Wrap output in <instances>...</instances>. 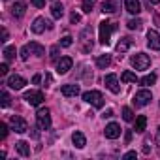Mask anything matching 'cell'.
<instances>
[{
    "mask_svg": "<svg viewBox=\"0 0 160 160\" xmlns=\"http://www.w3.org/2000/svg\"><path fill=\"white\" fill-rule=\"evenodd\" d=\"M36 124H38L40 130H49L51 128V113H49L47 108L38 109V113H36Z\"/></svg>",
    "mask_w": 160,
    "mask_h": 160,
    "instance_id": "obj_1",
    "label": "cell"
},
{
    "mask_svg": "<svg viewBox=\"0 0 160 160\" xmlns=\"http://www.w3.org/2000/svg\"><path fill=\"white\" fill-rule=\"evenodd\" d=\"M83 100H85L87 104L98 108V109L104 108V96H102L100 91H87V92H83Z\"/></svg>",
    "mask_w": 160,
    "mask_h": 160,
    "instance_id": "obj_2",
    "label": "cell"
},
{
    "mask_svg": "<svg viewBox=\"0 0 160 160\" xmlns=\"http://www.w3.org/2000/svg\"><path fill=\"white\" fill-rule=\"evenodd\" d=\"M113 30H115V25L113 23H109V21H102L100 23L98 32H100V43L102 45H108L109 43V38H111V32Z\"/></svg>",
    "mask_w": 160,
    "mask_h": 160,
    "instance_id": "obj_3",
    "label": "cell"
},
{
    "mask_svg": "<svg viewBox=\"0 0 160 160\" xmlns=\"http://www.w3.org/2000/svg\"><path fill=\"white\" fill-rule=\"evenodd\" d=\"M151 100H152V94H151V91H147V89H141V91H138L136 92V96H134V106L136 108H145L147 104H151Z\"/></svg>",
    "mask_w": 160,
    "mask_h": 160,
    "instance_id": "obj_4",
    "label": "cell"
},
{
    "mask_svg": "<svg viewBox=\"0 0 160 160\" xmlns=\"http://www.w3.org/2000/svg\"><path fill=\"white\" fill-rule=\"evenodd\" d=\"M130 62H132V66H134L136 70H147L149 64H151V58H149V55H145V53H138V55L132 57Z\"/></svg>",
    "mask_w": 160,
    "mask_h": 160,
    "instance_id": "obj_5",
    "label": "cell"
},
{
    "mask_svg": "<svg viewBox=\"0 0 160 160\" xmlns=\"http://www.w3.org/2000/svg\"><path fill=\"white\" fill-rule=\"evenodd\" d=\"M10 124H12V130L17 132V134H25V132L28 130L27 121H25L23 117H19V115H13V117L10 119Z\"/></svg>",
    "mask_w": 160,
    "mask_h": 160,
    "instance_id": "obj_6",
    "label": "cell"
},
{
    "mask_svg": "<svg viewBox=\"0 0 160 160\" xmlns=\"http://www.w3.org/2000/svg\"><path fill=\"white\" fill-rule=\"evenodd\" d=\"M104 83H106V87H108L113 94H119V92H121V87H119V77H117L115 73H108V75L104 77Z\"/></svg>",
    "mask_w": 160,
    "mask_h": 160,
    "instance_id": "obj_7",
    "label": "cell"
},
{
    "mask_svg": "<svg viewBox=\"0 0 160 160\" xmlns=\"http://www.w3.org/2000/svg\"><path fill=\"white\" fill-rule=\"evenodd\" d=\"M45 28H53L51 21H47V19H43V17H36L34 23H32V32H34V34H42Z\"/></svg>",
    "mask_w": 160,
    "mask_h": 160,
    "instance_id": "obj_8",
    "label": "cell"
},
{
    "mask_svg": "<svg viewBox=\"0 0 160 160\" xmlns=\"http://www.w3.org/2000/svg\"><path fill=\"white\" fill-rule=\"evenodd\" d=\"M6 85H8L10 89H13V91H21V89L27 85V79L15 73V75H10V77H8V83H6Z\"/></svg>",
    "mask_w": 160,
    "mask_h": 160,
    "instance_id": "obj_9",
    "label": "cell"
},
{
    "mask_svg": "<svg viewBox=\"0 0 160 160\" xmlns=\"http://www.w3.org/2000/svg\"><path fill=\"white\" fill-rule=\"evenodd\" d=\"M25 100L30 106H40L43 102V92L42 91H28V92H25Z\"/></svg>",
    "mask_w": 160,
    "mask_h": 160,
    "instance_id": "obj_10",
    "label": "cell"
},
{
    "mask_svg": "<svg viewBox=\"0 0 160 160\" xmlns=\"http://www.w3.org/2000/svg\"><path fill=\"white\" fill-rule=\"evenodd\" d=\"M73 66L72 57H60V60H57V72L58 73H68Z\"/></svg>",
    "mask_w": 160,
    "mask_h": 160,
    "instance_id": "obj_11",
    "label": "cell"
},
{
    "mask_svg": "<svg viewBox=\"0 0 160 160\" xmlns=\"http://www.w3.org/2000/svg\"><path fill=\"white\" fill-rule=\"evenodd\" d=\"M147 45L152 51H160V34L156 30H149L147 32Z\"/></svg>",
    "mask_w": 160,
    "mask_h": 160,
    "instance_id": "obj_12",
    "label": "cell"
},
{
    "mask_svg": "<svg viewBox=\"0 0 160 160\" xmlns=\"http://www.w3.org/2000/svg\"><path fill=\"white\" fill-rule=\"evenodd\" d=\"M121 126L117 124V122H109L108 126H106V130H104V134H106V138L108 139H117L119 136H121Z\"/></svg>",
    "mask_w": 160,
    "mask_h": 160,
    "instance_id": "obj_13",
    "label": "cell"
},
{
    "mask_svg": "<svg viewBox=\"0 0 160 160\" xmlns=\"http://www.w3.org/2000/svg\"><path fill=\"white\" fill-rule=\"evenodd\" d=\"M60 92H62V96H66V98H72V96H77V94L81 92V91H79V85L68 83V85H62Z\"/></svg>",
    "mask_w": 160,
    "mask_h": 160,
    "instance_id": "obj_14",
    "label": "cell"
},
{
    "mask_svg": "<svg viewBox=\"0 0 160 160\" xmlns=\"http://www.w3.org/2000/svg\"><path fill=\"white\" fill-rule=\"evenodd\" d=\"M124 8H126L128 13L138 15L141 12V2H139V0H124Z\"/></svg>",
    "mask_w": 160,
    "mask_h": 160,
    "instance_id": "obj_15",
    "label": "cell"
},
{
    "mask_svg": "<svg viewBox=\"0 0 160 160\" xmlns=\"http://www.w3.org/2000/svg\"><path fill=\"white\" fill-rule=\"evenodd\" d=\"M25 12H27V4H25V2H21V0L12 6V15H13L15 19H21V17L25 15Z\"/></svg>",
    "mask_w": 160,
    "mask_h": 160,
    "instance_id": "obj_16",
    "label": "cell"
},
{
    "mask_svg": "<svg viewBox=\"0 0 160 160\" xmlns=\"http://www.w3.org/2000/svg\"><path fill=\"white\" fill-rule=\"evenodd\" d=\"M72 141H73V145H75L77 149H83V147L87 145V138H85L83 132H73V134H72Z\"/></svg>",
    "mask_w": 160,
    "mask_h": 160,
    "instance_id": "obj_17",
    "label": "cell"
},
{
    "mask_svg": "<svg viewBox=\"0 0 160 160\" xmlns=\"http://www.w3.org/2000/svg\"><path fill=\"white\" fill-rule=\"evenodd\" d=\"M132 43H134L132 38H128V36H126V38H121L119 43H117V51H119V53H126V51L132 47Z\"/></svg>",
    "mask_w": 160,
    "mask_h": 160,
    "instance_id": "obj_18",
    "label": "cell"
},
{
    "mask_svg": "<svg viewBox=\"0 0 160 160\" xmlns=\"http://www.w3.org/2000/svg\"><path fill=\"white\" fill-rule=\"evenodd\" d=\"M15 151H17L21 156H25V158L30 156V145H28L27 141H17V143H15Z\"/></svg>",
    "mask_w": 160,
    "mask_h": 160,
    "instance_id": "obj_19",
    "label": "cell"
},
{
    "mask_svg": "<svg viewBox=\"0 0 160 160\" xmlns=\"http://www.w3.org/2000/svg\"><path fill=\"white\" fill-rule=\"evenodd\" d=\"M145 126H147V117H145V115H139V117H136V122H134V130L141 134V132L145 130Z\"/></svg>",
    "mask_w": 160,
    "mask_h": 160,
    "instance_id": "obj_20",
    "label": "cell"
},
{
    "mask_svg": "<svg viewBox=\"0 0 160 160\" xmlns=\"http://www.w3.org/2000/svg\"><path fill=\"white\" fill-rule=\"evenodd\" d=\"M102 12H104V13H113V12H117V2H115V0H104Z\"/></svg>",
    "mask_w": 160,
    "mask_h": 160,
    "instance_id": "obj_21",
    "label": "cell"
},
{
    "mask_svg": "<svg viewBox=\"0 0 160 160\" xmlns=\"http://www.w3.org/2000/svg\"><path fill=\"white\" fill-rule=\"evenodd\" d=\"M51 15H53L55 19H60V17L64 15V6H62L60 2H55V4L51 6Z\"/></svg>",
    "mask_w": 160,
    "mask_h": 160,
    "instance_id": "obj_22",
    "label": "cell"
},
{
    "mask_svg": "<svg viewBox=\"0 0 160 160\" xmlns=\"http://www.w3.org/2000/svg\"><path fill=\"white\" fill-rule=\"evenodd\" d=\"M28 49H30V53H34L36 57H43V55H45L43 45H40V43H36V42H30V43H28Z\"/></svg>",
    "mask_w": 160,
    "mask_h": 160,
    "instance_id": "obj_23",
    "label": "cell"
},
{
    "mask_svg": "<svg viewBox=\"0 0 160 160\" xmlns=\"http://www.w3.org/2000/svg\"><path fill=\"white\" fill-rule=\"evenodd\" d=\"M109 64H111V57H109V55H100V57L96 58V66L102 68V70H106Z\"/></svg>",
    "mask_w": 160,
    "mask_h": 160,
    "instance_id": "obj_24",
    "label": "cell"
},
{
    "mask_svg": "<svg viewBox=\"0 0 160 160\" xmlns=\"http://www.w3.org/2000/svg\"><path fill=\"white\" fill-rule=\"evenodd\" d=\"M121 79L124 83H136V81H139L138 79V75L134 73V72H130V70H126V72H122V75H121Z\"/></svg>",
    "mask_w": 160,
    "mask_h": 160,
    "instance_id": "obj_25",
    "label": "cell"
},
{
    "mask_svg": "<svg viewBox=\"0 0 160 160\" xmlns=\"http://www.w3.org/2000/svg\"><path fill=\"white\" fill-rule=\"evenodd\" d=\"M2 53H4L6 62H10V60H13V58H15V53H17V51H15V47H13V45H8V47H4V51H2Z\"/></svg>",
    "mask_w": 160,
    "mask_h": 160,
    "instance_id": "obj_26",
    "label": "cell"
},
{
    "mask_svg": "<svg viewBox=\"0 0 160 160\" xmlns=\"http://www.w3.org/2000/svg\"><path fill=\"white\" fill-rule=\"evenodd\" d=\"M139 83L145 85V87H147V85H154V83H156V75H154V73H149V75H145V77L139 79Z\"/></svg>",
    "mask_w": 160,
    "mask_h": 160,
    "instance_id": "obj_27",
    "label": "cell"
},
{
    "mask_svg": "<svg viewBox=\"0 0 160 160\" xmlns=\"http://www.w3.org/2000/svg\"><path fill=\"white\" fill-rule=\"evenodd\" d=\"M141 25H143V23H141V19H130V21L126 23V27H128L130 30H139V28H141Z\"/></svg>",
    "mask_w": 160,
    "mask_h": 160,
    "instance_id": "obj_28",
    "label": "cell"
},
{
    "mask_svg": "<svg viewBox=\"0 0 160 160\" xmlns=\"http://www.w3.org/2000/svg\"><path fill=\"white\" fill-rule=\"evenodd\" d=\"M122 119H124L126 122H132V121H134V111H132L130 108H122Z\"/></svg>",
    "mask_w": 160,
    "mask_h": 160,
    "instance_id": "obj_29",
    "label": "cell"
},
{
    "mask_svg": "<svg viewBox=\"0 0 160 160\" xmlns=\"http://www.w3.org/2000/svg\"><path fill=\"white\" fill-rule=\"evenodd\" d=\"M60 47H62V45H53V47H51V51H49V57H51V60H55V62L58 60V53H60Z\"/></svg>",
    "mask_w": 160,
    "mask_h": 160,
    "instance_id": "obj_30",
    "label": "cell"
},
{
    "mask_svg": "<svg viewBox=\"0 0 160 160\" xmlns=\"http://www.w3.org/2000/svg\"><path fill=\"white\" fill-rule=\"evenodd\" d=\"M0 96H2V108H8V106H10V100H12L10 94H8L6 91H2V92H0Z\"/></svg>",
    "mask_w": 160,
    "mask_h": 160,
    "instance_id": "obj_31",
    "label": "cell"
},
{
    "mask_svg": "<svg viewBox=\"0 0 160 160\" xmlns=\"http://www.w3.org/2000/svg\"><path fill=\"white\" fill-rule=\"evenodd\" d=\"M83 12L91 13L92 12V0H83Z\"/></svg>",
    "mask_w": 160,
    "mask_h": 160,
    "instance_id": "obj_32",
    "label": "cell"
},
{
    "mask_svg": "<svg viewBox=\"0 0 160 160\" xmlns=\"http://www.w3.org/2000/svg\"><path fill=\"white\" fill-rule=\"evenodd\" d=\"M72 40H73L72 36H64V38L60 40V45H62V47H70V45H72Z\"/></svg>",
    "mask_w": 160,
    "mask_h": 160,
    "instance_id": "obj_33",
    "label": "cell"
},
{
    "mask_svg": "<svg viewBox=\"0 0 160 160\" xmlns=\"http://www.w3.org/2000/svg\"><path fill=\"white\" fill-rule=\"evenodd\" d=\"M6 136H8V124H0V138L2 139H6Z\"/></svg>",
    "mask_w": 160,
    "mask_h": 160,
    "instance_id": "obj_34",
    "label": "cell"
},
{
    "mask_svg": "<svg viewBox=\"0 0 160 160\" xmlns=\"http://www.w3.org/2000/svg\"><path fill=\"white\" fill-rule=\"evenodd\" d=\"M28 55H30V49H28V45H25V47L21 49V58H23V60H28Z\"/></svg>",
    "mask_w": 160,
    "mask_h": 160,
    "instance_id": "obj_35",
    "label": "cell"
},
{
    "mask_svg": "<svg viewBox=\"0 0 160 160\" xmlns=\"http://www.w3.org/2000/svg\"><path fill=\"white\" fill-rule=\"evenodd\" d=\"M34 8H43L45 6V0H30Z\"/></svg>",
    "mask_w": 160,
    "mask_h": 160,
    "instance_id": "obj_36",
    "label": "cell"
},
{
    "mask_svg": "<svg viewBox=\"0 0 160 160\" xmlns=\"http://www.w3.org/2000/svg\"><path fill=\"white\" fill-rule=\"evenodd\" d=\"M51 81H53L51 73H45V77H43V87H49V85H51Z\"/></svg>",
    "mask_w": 160,
    "mask_h": 160,
    "instance_id": "obj_37",
    "label": "cell"
},
{
    "mask_svg": "<svg viewBox=\"0 0 160 160\" xmlns=\"http://www.w3.org/2000/svg\"><path fill=\"white\" fill-rule=\"evenodd\" d=\"M70 21H72V23H73V25H75V23H79V21H81V17H79V15H77V13H75V12H73V13H72V15H70Z\"/></svg>",
    "mask_w": 160,
    "mask_h": 160,
    "instance_id": "obj_38",
    "label": "cell"
},
{
    "mask_svg": "<svg viewBox=\"0 0 160 160\" xmlns=\"http://www.w3.org/2000/svg\"><path fill=\"white\" fill-rule=\"evenodd\" d=\"M8 70H10V68H8V62L0 64V73H2V75H6V73H8Z\"/></svg>",
    "mask_w": 160,
    "mask_h": 160,
    "instance_id": "obj_39",
    "label": "cell"
},
{
    "mask_svg": "<svg viewBox=\"0 0 160 160\" xmlns=\"http://www.w3.org/2000/svg\"><path fill=\"white\" fill-rule=\"evenodd\" d=\"M40 81H42V75H40V73H36V75L32 77V83H34V85H40Z\"/></svg>",
    "mask_w": 160,
    "mask_h": 160,
    "instance_id": "obj_40",
    "label": "cell"
},
{
    "mask_svg": "<svg viewBox=\"0 0 160 160\" xmlns=\"http://www.w3.org/2000/svg\"><path fill=\"white\" fill-rule=\"evenodd\" d=\"M122 158H136V151H128Z\"/></svg>",
    "mask_w": 160,
    "mask_h": 160,
    "instance_id": "obj_41",
    "label": "cell"
},
{
    "mask_svg": "<svg viewBox=\"0 0 160 160\" xmlns=\"http://www.w3.org/2000/svg\"><path fill=\"white\" fill-rule=\"evenodd\" d=\"M156 143H158V154H160V126H158V134H156Z\"/></svg>",
    "mask_w": 160,
    "mask_h": 160,
    "instance_id": "obj_42",
    "label": "cell"
},
{
    "mask_svg": "<svg viewBox=\"0 0 160 160\" xmlns=\"http://www.w3.org/2000/svg\"><path fill=\"white\" fill-rule=\"evenodd\" d=\"M6 40H8V30L4 28V30H2V40H0V42H6Z\"/></svg>",
    "mask_w": 160,
    "mask_h": 160,
    "instance_id": "obj_43",
    "label": "cell"
},
{
    "mask_svg": "<svg viewBox=\"0 0 160 160\" xmlns=\"http://www.w3.org/2000/svg\"><path fill=\"white\" fill-rule=\"evenodd\" d=\"M109 117H113V111H111V109H108V111L104 113V119H109Z\"/></svg>",
    "mask_w": 160,
    "mask_h": 160,
    "instance_id": "obj_44",
    "label": "cell"
},
{
    "mask_svg": "<svg viewBox=\"0 0 160 160\" xmlns=\"http://www.w3.org/2000/svg\"><path fill=\"white\" fill-rule=\"evenodd\" d=\"M124 139H126V143H130V139H132V132H130V130L126 132V136H124Z\"/></svg>",
    "mask_w": 160,
    "mask_h": 160,
    "instance_id": "obj_45",
    "label": "cell"
},
{
    "mask_svg": "<svg viewBox=\"0 0 160 160\" xmlns=\"http://www.w3.org/2000/svg\"><path fill=\"white\" fill-rule=\"evenodd\" d=\"M151 4H160V0H149Z\"/></svg>",
    "mask_w": 160,
    "mask_h": 160,
    "instance_id": "obj_46",
    "label": "cell"
}]
</instances>
